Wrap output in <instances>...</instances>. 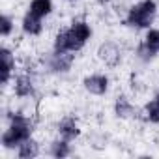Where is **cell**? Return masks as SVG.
<instances>
[{
	"mask_svg": "<svg viewBox=\"0 0 159 159\" xmlns=\"http://www.w3.org/2000/svg\"><path fill=\"white\" fill-rule=\"evenodd\" d=\"M32 122L23 116L21 112H15L10 116V127L2 133V146L4 148H19L25 140L32 139Z\"/></svg>",
	"mask_w": 159,
	"mask_h": 159,
	"instance_id": "6da1fadb",
	"label": "cell"
},
{
	"mask_svg": "<svg viewBox=\"0 0 159 159\" xmlns=\"http://www.w3.org/2000/svg\"><path fill=\"white\" fill-rule=\"evenodd\" d=\"M157 15V4L155 0H142V2L131 6L125 23L133 28H150Z\"/></svg>",
	"mask_w": 159,
	"mask_h": 159,
	"instance_id": "7a4b0ae2",
	"label": "cell"
},
{
	"mask_svg": "<svg viewBox=\"0 0 159 159\" xmlns=\"http://www.w3.org/2000/svg\"><path fill=\"white\" fill-rule=\"evenodd\" d=\"M84 47V41H81L71 28H62L58 30V34L54 36V45L52 49L56 52H77V51H81Z\"/></svg>",
	"mask_w": 159,
	"mask_h": 159,
	"instance_id": "3957f363",
	"label": "cell"
},
{
	"mask_svg": "<svg viewBox=\"0 0 159 159\" xmlns=\"http://www.w3.org/2000/svg\"><path fill=\"white\" fill-rule=\"evenodd\" d=\"M155 54H159V30L157 28H148L144 41L137 47V56L144 62H150Z\"/></svg>",
	"mask_w": 159,
	"mask_h": 159,
	"instance_id": "277c9868",
	"label": "cell"
},
{
	"mask_svg": "<svg viewBox=\"0 0 159 159\" xmlns=\"http://www.w3.org/2000/svg\"><path fill=\"white\" fill-rule=\"evenodd\" d=\"M98 58L109 66V67H116L120 62H122V49L114 43V41H105L99 45L98 49Z\"/></svg>",
	"mask_w": 159,
	"mask_h": 159,
	"instance_id": "5b68a950",
	"label": "cell"
},
{
	"mask_svg": "<svg viewBox=\"0 0 159 159\" xmlns=\"http://www.w3.org/2000/svg\"><path fill=\"white\" fill-rule=\"evenodd\" d=\"M75 54L73 52H52L49 58V69L52 73H67L73 66Z\"/></svg>",
	"mask_w": 159,
	"mask_h": 159,
	"instance_id": "8992f818",
	"label": "cell"
},
{
	"mask_svg": "<svg viewBox=\"0 0 159 159\" xmlns=\"http://www.w3.org/2000/svg\"><path fill=\"white\" fill-rule=\"evenodd\" d=\"M83 84H84V90L86 92H90L94 96H103L109 90V77L107 75H99V73L88 75V77H84Z\"/></svg>",
	"mask_w": 159,
	"mask_h": 159,
	"instance_id": "52a82bcc",
	"label": "cell"
},
{
	"mask_svg": "<svg viewBox=\"0 0 159 159\" xmlns=\"http://www.w3.org/2000/svg\"><path fill=\"white\" fill-rule=\"evenodd\" d=\"M0 56H2V64H4L2 66V84H8L11 79V73L15 71V56L8 47L0 49Z\"/></svg>",
	"mask_w": 159,
	"mask_h": 159,
	"instance_id": "ba28073f",
	"label": "cell"
},
{
	"mask_svg": "<svg viewBox=\"0 0 159 159\" xmlns=\"http://www.w3.org/2000/svg\"><path fill=\"white\" fill-rule=\"evenodd\" d=\"M13 90H15L17 98H30V96H34V81L28 75H19L15 79Z\"/></svg>",
	"mask_w": 159,
	"mask_h": 159,
	"instance_id": "9c48e42d",
	"label": "cell"
},
{
	"mask_svg": "<svg viewBox=\"0 0 159 159\" xmlns=\"http://www.w3.org/2000/svg\"><path fill=\"white\" fill-rule=\"evenodd\" d=\"M58 133L62 139L66 140H73L81 135V129H79V124L75 122V118H64L60 124H58Z\"/></svg>",
	"mask_w": 159,
	"mask_h": 159,
	"instance_id": "30bf717a",
	"label": "cell"
},
{
	"mask_svg": "<svg viewBox=\"0 0 159 159\" xmlns=\"http://www.w3.org/2000/svg\"><path fill=\"white\" fill-rule=\"evenodd\" d=\"M23 30L28 36H39L43 32V25H41V17L34 15L32 11H26V15L23 17Z\"/></svg>",
	"mask_w": 159,
	"mask_h": 159,
	"instance_id": "8fae6325",
	"label": "cell"
},
{
	"mask_svg": "<svg viewBox=\"0 0 159 159\" xmlns=\"http://www.w3.org/2000/svg\"><path fill=\"white\" fill-rule=\"evenodd\" d=\"M114 112H116L118 118H133L135 116V107L129 103L127 98L120 96L116 99V103H114Z\"/></svg>",
	"mask_w": 159,
	"mask_h": 159,
	"instance_id": "7c38bea8",
	"label": "cell"
},
{
	"mask_svg": "<svg viewBox=\"0 0 159 159\" xmlns=\"http://www.w3.org/2000/svg\"><path fill=\"white\" fill-rule=\"evenodd\" d=\"M17 155H19L21 159H34V157L39 155V144H38L34 139H28V140H25V142L19 146Z\"/></svg>",
	"mask_w": 159,
	"mask_h": 159,
	"instance_id": "4fadbf2b",
	"label": "cell"
},
{
	"mask_svg": "<svg viewBox=\"0 0 159 159\" xmlns=\"http://www.w3.org/2000/svg\"><path fill=\"white\" fill-rule=\"evenodd\" d=\"M28 11H32L34 15L43 19V17L51 15V11H52V0H32Z\"/></svg>",
	"mask_w": 159,
	"mask_h": 159,
	"instance_id": "5bb4252c",
	"label": "cell"
},
{
	"mask_svg": "<svg viewBox=\"0 0 159 159\" xmlns=\"http://www.w3.org/2000/svg\"><path fill=\"white\" fill-rule=\"evenodd\" d=\"M69 28L73 30V34H75L79 39L84 41V43L92 38V28H90V25H88V23H84V21H73Z\"/></svg>",
	"mask_w": 159,
	"mask_h": 159,
	"instance_id": "9a60e30c",
	"label": "cell"
},
{
	"mask_svg": "<svg viewBox=\"0 0 159 159\" xmlns=\"http://www.w3.org/2000/svg\"><path fill=\"white\" fill-rule=\"evenodd\" d=\"M71 153V148H69V140L62 139V140H54L51 144V155L56 157V159H62V157H67Z\"/></svg>",
	"mask_w": 159,
	"mask_h": 159,
	"instance_id": "2e32d148",
	"label": "cell"
},
{
	"mask_svg": "<svg viewBox=\"0 0 159 159\" xmlns=\"http://www.w3.org/2000/svg\"><path fill=\"white\" fill-rule=\"evenodd\" d=\"M144 114H146V120H150L152 124H159V92L155 94V98L150 103H146Z\"/></svg>",
	"mask_w": 159,
	"mask_h": 159,
	"instance_id": "e0dca14e",
	"label": "cell"
},
{
	"mask_svg": "<svg viewBox=\"0 0 159 159\" xmlns=\"http://www.w3.org/2000/svg\"><path fill=\"white\" fill-rule=\"evenodd\" d=\"M13 30V19L10 15H2V19H0V34H2V38H8Z\"/></svg>",
	"mask_w": 159,
	"mask_h": 159,
	"instance_id": "ac0fdd59",
	"label": "cell"
}]
</instances>
